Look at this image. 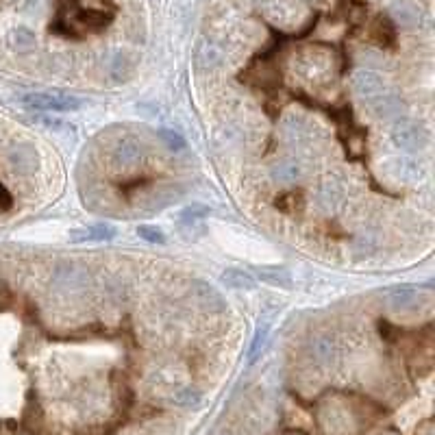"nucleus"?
<instances>
[{"instance_id": "4", "label": "nucleus", "mask_w": 435, "mask_h": 435, "mask_svg": "<svg viewBox=\"0 0 435 435\" xmlns=\"http://www.w3.org/2000/svg\"><path fill=\"white\" fill-rule=\"evenodd\" d=\"M355 94L364 96V98H372V96H379L386 92V81L381 75L372 70H359L353 75V81H351Z\"/></svg>"}, {"instance_id": "7", "label": "nucleus", "mask_w": 435, "mask_h": 435, "mask_svg": "<svg viewBox=\"0 0 435 435\" xmlns=\"http://www.w3.org/2000/svg\"><path fill=\"white\" fill-rule=\"evenodd\" d=\"M255 281H261V283H268L272 287H285L289 289L294 283L292 279V272H289L285 266H259L255 268Z\"/></svg>"}, {"instance_id": "18", "label": "nucleus", "mask_w": 435, "mask_h": 435, "mask_svg": "<svg viewBox=\"0 0 435 435\" xmlns=\"http://www.w3.org/2000/svg\"><path fill=\"white\" fill-rule=\"evenodd\" d=\"M137 235L142 240L151 242V244H163V242H166V235H163V231L159 227H151V224H142L137 229Z\"/></svg>"}, {"instance_id": "2", "label": "nucleus", "mask_w": 435, "mask_h": 435, "mask_svg": "<svg viewBox=\"0 0 435 435\" xmlns=\"http://www.w3.org/2000/svg\"><path fill=\"white\" fill-rule=\"evenodd\" d=\"M22 102L31 112H79L83 107V98L75 94H57V92H31L22 96Z\"/></svg>"}, {"instance_id": "14", "label": "nucleus", "mask_w": 435, "mask_h": 435, "mask_svg": "<svg viewBox=\"0 0 435 435\" xmlns=\"http://www.w3.org/2000/svg\"><path fill=\"white\" fill-rule=\"evenodd\" d=\"M196 296H198V300H201L205 307H209V310H224V300H222V296L218 294V289L211 287L209 283L198 281V283H196Z\"/></svg>"}, {"instance_id": "12", "label": "nucleus", "mask_w": 435, "mask_h": 435, "mask_svg": "<svg viewBox=\"0 0 435 435\" xmlns=\"http://www.w3.org/2000/svg\"><path fill=\"white\" fill-rule=\"evenodd\" d=\"M270 174L275 181H279V183H292V181L300 176V166L294 159H281L270 168Z\"/></svg>"}, {"instance_id": "9", "label": "nucleus", "mask_w": 435, "mask_h": 435, "mask_svg": "<svg viewBox=\"0 0 435 435\" xmlns=\"http://www.w3.org/2000/svg\"><path fill=\"white\" fill-rule=\"evenodd\" d=\"M220 281L231 289H255L257 287L255 277L242 268H227L220 275Z\"/></svg>"}, {"instance_id": "8", "label": "nucleus", "mask_w": 435, "mask_h": 435, "mask_svg": "<svg viewBox=\"0 0 435 435\" xmlns=\"http://www.w3.org/2000/svg\"><path fill=\"white\" fill-rule=\"evenodd\" d=\"M344 201V190L337 181L329 178L324 181V183L318 188V194H316V203L322 211H335Z\"/></svg>"}, {"instance_id": "5", "label": "nucleus", "mask_w": 435, "mask_h": 435, "mask_svg": "<svg viewBox=\"0 0 435 435\" xmlns=\"http://www.w3.org/2000/svg\"><path fill=\"white\" fill-rule=\"evenodd\" d=\"M366 105H368V112L376 118H396L398 114L403 112V100L394 96V94H379V96H372V98H366Z\"/></svg>"}, {"instance_id": "17", "label": "nucleus", "mask_w": 435, "mask_h": 435, "mask_svg": "<svg viewBox=\"0 0 435 435\" xmlns=\"http://www.w3.org/2000/svg\"><path fill=\"white\" fill-rule=\"evenodd\" d=\"M159 137H161L163 144H166V146H168L170 151H174V153L185 151V146H188L185 137H183V135H178V133H174V131H170V129H161V131H159Z\"/></svg>"}, {"instance_id": "16", "label": "nucleus", "mask_w": 435, "mask_h": 435, "mask_svg": "<svg viewBox=\"0 0 435 435\" xmlns=\"http://www.w3.org/2000/svg\"><path fill=\"white\" fill-rule=\"evenodd\" d=\"M266 342H268V326L264 324V326H259V329H257L255 337H252L250 349H248V361H250V364L261 355V351H264V346H266Z\"/></svg>"}, {"instance_id": "3", "label": "nucleus", "mask_w": 435, "mask_h": 435, "mask_svg": "<svg viewBox=\"0 0 435 435\" xmlns=\"http://www.w3.org/2000/svg\"><path fill=\"white\" fill-rule=\"evenodd\" d=\"M146 155V146L137 137H124L118 142V146L114 148V163L118 168H131L135 163H139Z\"/></svg>"}, {"instance_id": "13", "label": "nucleus", "mask_w": 435, "mask_h": 435, "mask_svg": "<svg viewBox=\"0 0 435 435\" xmlns=\"http://www.w3.org/2000/svg\"><path fill=\"white\" fill-rule=\"evenodd\" d=\"M312 346H314V357L320 361V364H324V366L333 364V359L337 355V349H335V342L329 335H318L314 339Z\"/></svg>"}, {"instance_id": "15", "label": "nucleus", "mask_w": 435, "mask_h": 435, "mask_svg": "<svg viewBox=\"0 0 435 435\" xmlns=\"http://www.w3.org/2000/svg\"><path fill=\"white\" fill-rule=\"evenodd\" d=\"M54 281L57 285H66V287H77V285H83L85 283V272L75 268V266H63L57 270V275H54Z\"/></svg>"}, {"instance_id": "1", "label": "nucleus", "mask_w": 435, "mask_h": 435, "mask_svg": "<svg viewBox=\"0 0 435 435\" xmlns=\"http://www.w3.org/2000/svg\"><path fill=\"white\" fill-rule=\"evenodd\" d=\"M390 135L396 146L405 153H418L427 148V144H429L427 126H422L420 122H415L411 118H398L392 126Z\"/></svg>"}, {"instance_id": "20", "label": "nucleus", "mask_w": 435, "mask_h": 435, "mask_svg": "<svg viewBox=\"0 0 435 435\" xmlns=\"http://www.w3.org/2000/svg\"><path fill=\"white\" fill-rule=\"evenodd\" d=\"M413 300H415V294L411 292V289H407V287H403V289H394L392 296H390V303H392L394 307H407V305H411Z\"/></svg>"}, {"instance_id": "19", "label": "nucleus", "mask_w": 435, "mask_h": 435, "mask_svg": "<svg viewBox=\"0 0 435 435\" xmlns=\"http://www.w3.org/2000/svg\"><path fill=\"white\" fill-rule=\"evenodd\" d=\"M209 215V209L203 207V205H192V207H185L181 211V220L183 222H196V220H203V218Z\"/></svg>"}, {"instance_id": "10", "label": "nucleus", "mask_w": 435, "mask_h": 435, "mask_svg": "<svg viewBox=\"0 0 435 435\" xmlns=\"http://www.w3.org/2000/svg\"><path fill=\"white\" fill-rule=\"evenodd\" d=\"M9 159H11V166L17 172H33L35 166H38V155H35L31 146H15Z\"/></svg>"}, {"instance_id": "6", "label": "nucleus", "mask_w": 435, "mask_h": 435, "mask_svg": "<svg viewBox=\"0 0 435 435\" xmlns=\"http://www.w3.org/2000/svg\"><path fill=\"white\" fill-rule=\"evenodd\" d=\"M114 235H116V227H112V224H92V227H83V229L70 231L68 240L72 244H87V242L112 240Z\"/></svg>"}, {"instance_id": "21", "label": "nucleus", "mask_w": 435, "mask_h": 435, "mask_svg": "<svg viewBox=\"0 0 435 435\" xmlns=\"http://www.w3.org/2000/svg\"><path fill=\"white\" fill-rule=\"evenodd\" d=\"M174 398H176V403L185 405V407H192V405H196L198 401H201V394L188 388V390H183V392H178Z\"/></svg>"}, {"instance_id": "11", "label": "nucleus", "mask_w": 435, "mask_h": 435, "mask_svg": "<svg viewBox=\"0 0 435 435\" xmlns=\"http://www.w3.org/2000/svg\"><path fill=\"white\" fill-rule=\"evenodd\" d=\"M283 135L287 137V142L292 144H303L307 137H310V126L307 122L298 116H289L283 120Z\"/></svg>"}]
</instances>
